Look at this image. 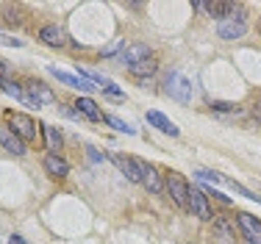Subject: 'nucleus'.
<instances>
[{
  "label": "nucleus",
  "instance_id": "f257e3e1",
  "mask_svg": "<svg viewBox=\"0 0 261 244\" xmlns=\"http://www.w3.org/2000/svg\"><path fill=\"white\" fill-rule=\"evenodd\" d=\"M164 92L172 100H178V103H192V97H195V86H192V80L184 72H167Z\"/></svg>",
  "mask_w": 261,
  "mask_h": 244
},
{
  "label": "nucleus",
  "instance_id": "f03ea898",
  "mask_svg": "<svg viewBox=\"0 0 261 244\" xmlns=\"http://www.w3.org/2000/svg\"><path fill=\"white\" fill-rule=\"evenodd\" d=\"M134 161H136V172H139V183L145 186L150 195H164L167 192L164 175H161L153 164H147V161H142V158H134Z\"/></svg>",
  "mask_w": 261,
  "mask_h": 244
},
{
  "label": "nucleus",
  "instance_id": "7ed1b4c3",
  "mask_svg": "<svg viewBox=\"0 0 261 244\" xmlns=\"http://www.w3.org/2000/svg\"><path fill=\"white\" fill-rule=\"evenodd\" d=\"M164 183H167V195L172 197V203L181 211H189V186H186V180L178 172H167Z\"/></svg>",
  "mask_w": 261,
  "mask_h": 244
},
{
  "label": "nucleus",
  "instance_id": "20e7f679",
  "mask_svg": "<svg viewBox=\"0 0 261 244\" xmlns=\"http://www.w3.org/2000/svg\"><path fill=\"white\" fill-rule=\"evenodd\" d=\"M189 214H195L203 222L214 220V211L208 205V195L203 189H197V186H189Z\"/></svg>",
  "mask_w": 261,
  "mask_h": 244
},
{
  "label": "nucleus",
  "instance_id": "39448f33",
  "mask_svg": "<svg viewBox=\"0 0 261 244\" xmlns=\"http://www.w3.org/2000/svg\"><path fill=\"white\" fill-rule=\"evenodd\" d=\"M217 34L222 36V39H242V36L247 34V22L242 14H231L225 17V20L217 22Z\"/></svg>",
  "mask_w": 261,
  "mask_h": 244
},
{
  "label": "nucleus",
  "instance_id": "423d86ee",
  "mask_svg": "<svg viewBox=\"0 0 261 244\" xmlns=\"http://www.w3.org/2000/svg\"><path fill=\"white\" fill-rule=\"evenodd\" d=\"M236 222H239V230L242 236L247 239V244H261V220L253 214H236Z\"/></svg>",
  "mask_w": 261,
  "mask_h": 244
},
{
  "label": "nucleus",
  "instance_id": "0eeeda50",
  "mask_svg": "<svg viewBox=\"0 0 261 244\" xmlns=\"http://www.w3.org/2000/svg\"><path fill=\"white\" fill-rule=\"evenodd\" d=\"M47 72H50L53 78H59L64 86H70V89H78V92H92V89H97V86L92 84L89 78H84V75H70V72H64V70H59V67H47Z\"/></svg>",
  "mask_w": 261,
  "mask_h": 244
},
{
  "label": "nucleus",
  "instance_id": "6e6552de",
  "mask_svg": "<svg viewBox=\"0 0 261 244\" xmlns=\"http://www.w3.org/2000/svg\"><path fill=\"white\" fill-rule=\"evenodd\" d=\"M9 128L14 130V133L20 136L22 142L36 139V122L31 120L28 114H11V117H9Z\"/></svg>",
  "mask_w": 261,
  "mask_h": 244
},
{
  "label": "nucleus",
  "instance_id": "1a4fd4ad",
  "mask_svg": "<svg viewBox=\"0 0 261 244\" xmlns=\"http://www.w3.org/2000/svg\"><path fill=\"white\" fill-rule=\"evenodd\" d=\"M0 147H3L6 153L17 155V158H20V155H25V153H28V150H25V142H22L20 136H17L14 130L9 128V125H3V128H0Z\"/></svg>",
  "mask_w": 261,
  "mask_h": 244
},
{
  "label": "nucleus",
  "instance_id": "9d476101",
  "mask_svg": "<svg viewBox=\"0 0 261 244\" xmlns=\"http://www.w3.org/2000/svg\"><path fill=\"white\" fill-rule=\"evenodd\" d=\"M39 42H45L47 47H64L67 42H70V36H67V31L61 28V25L50 22L39 31Z\"/></svg>",
  "mask_w": 261,
  "mask_h": 244
},
{
  "label": "nucleus",
  "instance_id": "9b49d317",
  "mask_svg": "<svg viewBox=\"0 0 261 244\" xmlns=\"http://www.w3.org/2000/svg\"><path fill=\"white\" fill-rule=\"evenodd\" d=\"M25 95H28L31 100H34V103L39 105V109L56 100V97H53V92L47 89L45 84H39V80H28V84H25Z\"/></svg>",
  "mask_w": 261,
  "mask_h": 244
},
{
  "label": "nucleus",
  "instance_id": "f8f14e48",
  "mask_svg": "<svg viewBox=\"0 0 261 244\" xmlns=\"http://www.w3.org/2000/svg\"><path fill=\"white\" fill-rule=\"evenodd\" d=\"M128 72L134 75L136 80H142V84H145L147 78H153V75L159 72V61L150 56V59H145V61H136V64H130V67H128Z\"/></svg>",
  "mask_w": 261,
  "mask_h": 244
},
{
  "label": "nucleus",
  "instance_id": "ddd939ff",
  "mask_svg": "<svg viewBox=\"0 0 261 244\" xmlns=\"http://www.w3.org/2000/svg\"><path fill=\"white\" fill-rule=\"evenodd\" d=\"M145 59H150V47L142 45V42H134V45H128L120 53V61H122V64H128V67L136 64V61H145Z\"/></svg>",
  "mask_w": 261,
  "mask_h": 244
},
{
  "label": "nucleus",
  "instance_id": "4468645a",
  "mask_svg": "<svg viewBox=\"0 0 261 244\" xmlns=\"http://www.w3.org/2000/svg\"><path fill=\"white\" fill-rule=\"evenodd\" d=\"M42 167H45V172L50 175V178H67L70 175V164H67L61 155H45V161H42Z\"/></svg>",
  "mask_w": 261,
  "mask_h": 244
},
{
  "label": "nucleus",
  "instance_id": "2eb2a0df",
  "mask_svg": "<svg viewBox=\"0 0 261 244\" xmlns=\"http://www.w3.org/2000/svg\"><path fill=\"white\" fill-rule=\"evenodd\" d=\"M75 109H78V114H81V117H86V120H92V122H103L100 105H97L92 97H78V100H75Z\"/></svg>",
  "mask_w": 261,
  "mask_h": 244
},
{
  "label": "nucleus",
  "instance_id": "dca6fc26",
  "mask_svg": "<svg viewBox=\"0 0 261 244\" xmlns=\"http://www.w3.org/2000/svg\"><path fill=\"white\" fill-rule=\"evenodd\" d=\"M42 136H45V147L50 155H59L61 147H64V139H61L59 128H53V125H42Z\"/></svg>",
  "mask_w": 261,
  "mask_h": 244
},
{
  "label": "nucleus",
  "instance_id": "f3484780",
  "mask_svg": "<svg viewBox=\"0 0 261 244\" xmlns=\"http://www.w3.org/2000/svg\"><path fill=\"white\" fill-rule=\"evenodd\" d=\"M147 122H150L153 128H159L161 133H167V136H178V133H181V130H178V125L170 122L164 114H161V111H147Z\"/></svg>",
  "mask_w": 261,
  "mask_h": 244
},
{
  "label": "nucleus",
  "instance_id": "a211bd4d",
  "mask_svg": "<svg viewBox=\"0 0 261 244\" xmlns=\"http://www.w3.org/2000/svg\"><path fill=\"white\" fill-rule=\"evenodd\" d=\"M111 161H114L117 170L125 175L130 183H139V172H136V161L134 158H125V155H120V153H111Z\"/></svg>",
  "mask_w": 261,
  "mask_h": 244
},
{
  "label": "nucleus",
  "instance_id": "6ab92c4d",
  "mask_svg": "<svg viewBox=\"0 0 261 244\" xmlns=\"http://www.w3.org/2000/svg\"><path fill=\"white\" fill-rule=\"evenodd\" d=\"M0 92H3V95H9V97H14V100H20V103L25 100V89H22L17 80H11V78L0 80Z\"/></svg>",
  "mask_w": 261,
  "mask_h": 244
},
{
  "label": "nucleus",
  "instance_id": "aec40b11",
  "mask_svg": "<svg viewBox=\"0 0 261 244\" xmlns=\"http://www.w3.org/2000/svg\"><path fill=\"white\" fill-rule=\"evenodd\" d=\"M103 122L106 125H111V128H117V130H122V133H125V136H134L136 133V130H134V125H128V122H122L120 120V117H103Z\"/></svg>",
  "mask_w": 261,
  "mask_h": 244
},
{
  "label": "nucleus",
  "instance_id": "412c9836",
  "mask_svg": "<svg viewBox=\"0 0 261 244\" xmlns=\"http://www.w3.org/2000/svg\"><path fill=\"white\" fill-rule=\"evenodd\" d=\"M228 186H231V189L236 192V195H242V197L253 200V203H261V197H258V195H253L250 189H245V186H242V183H236V180H228Z\"/></svg>",
  "mask_w": 261,
  "mask_h": 244
},
{
  "label": "nucleus",
  "instance_id": "4be33fe9",
  "mask_svg": "<svg viewBox=\"0 0 261 244\" xmlns=\"http://www.w3.org/2000/svg\"><path fill=\"white\" fill-rule=\"evenodd\" d=\"M211 111H217V114H239V109L233 103H211Z\"/></svg>",
  "mask_w": 261,
  "mask_h": 244
},
{
  "label": "nucleus",
  "instance_id": "5701e85b",
  "mask_svg": "<svg viewBox=\"0 0 261 244\" xmlns=\"http://www.w3.org/2000/svg\"><path fill=\"white\" fill-rule=\"evenodd\" d=\"M195 175L200 180H206V183H222V175H217V172H211V170H197Z\"/></svg>",
  "mask_w": 261,
  "mask_h": 244
},
{
  "label": "nucleus",
  "instance_id": "b1692460",
  "mask_svg": "<svg viewBox=\"0 0 261 244\" xmlns=\"http://www.w3.org/2000/svg\"><path fill=\"white\" fill-rule=\"evenodd\" d=\"M125 47H128V45H125L122 39H114L109 47H103V50H100V56H117L120 50H125Z\"/></svg>",
  "mask_w": 261,
  "mask_h": 244
},
{
  "label": "nucleus",
  "instance_id": "393cba45",
  "mask_svg": "<svg viewBox=\"0 0 261 244\" xmlns=\"http://www.w3.org/2000/svg\"><path fill=\"white\" fill-rule=\"evenodd\" d=\"M9 244H31V241H28V239H22V236H17V233H14V236H11V239H9Z\"/></svg>",
  "mask_w": 261,
  "mask_h": 244
},
{
  "label": "nucleus",
  "instance_id": "a878e982",
  "mask_svg": "<svg viewBox=\"0 0 261 244\" xmlns=\"http://www.w3.org/2000/svg\"><path fill=\"white\" fill-rule=\"evenodd\" d=\"M9 78V67H6V61H0V80Z\"/></svg>",
  "mask_w": 261,
  "mask_h": 244
},
{
  "label": "nucleus",
  "instance_id": "bb28decb",
  "mask_svg": "<svg viewBox=\"0 0 261 244\" xmlns=\"http://www.w3.org/2000/svg\"><path fill=\"white\" fill-rule=\"evenodd\" d=\"M253 117H256V120L261 122V100H258V103H256V105H253Z\"/></svg>",
  "mask_w": 261,
  "mask_h": 244
}]
</instances>
